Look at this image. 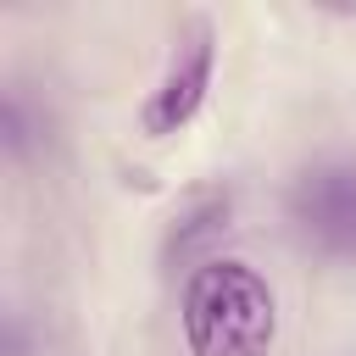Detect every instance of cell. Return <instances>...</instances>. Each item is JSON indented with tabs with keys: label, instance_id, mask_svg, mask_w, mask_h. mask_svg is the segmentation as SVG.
<instances>
[{
	"label": "cell",
	"instance_id": "obj_1",
	"mask_svg": "<svg viewBox=\"0 0 356 356\" xmlns=\"http://www.w3.org/2000/svg\"><path fill=\"white\" fill-rule=\"evenodd\" d=\"M178 328L189 356H273L278 295L250 261L211 256L178 284Z\"/></svg>",
	"mask_w": 356,
	"mask_h": 356
},
{
	"label": "cell",
	"instance_id": "obj_2",
	"mask_svg": "<svg viewBox=\"0 0 356 356\" xmlns=\"http://www.w3.org/2000/svg\"><path fill=\"white\" fill-rule=\"evenodd\" d=\"M278 206L300 256L356 273V150H317L295 161Z\"/></svg>",
	"mask_w": 356,
	"mask_h": 356
},
{
	"label": "cell",
	"instance_id": "obj_3",
	"mask_svg": "<svg viewBox=\"0 0 356 356\" xmlns=\"http://www.w3.org/2000/svg\"><path fill=\"white\" fill-rule=\"evenodd\" d=\"M211 78H217V22L211 17H189L172 33V50H167L156 83L139 100V134L145 139L184 134L200 117V106L211 95Z\"/></svg>",
	"mask_w": 356,
	"mask_h": 356
},
{
	"label": "cell",
	"instance_id": "obj_4",
	"mask_svg": "<svg viewBox=\"0 0 356 356\" xmlns=\"http://www.w3.org/2000/svg\"><path fill=\"white\" fill-rule=\"evenodd\" d=\"M228 222H234V189H200V195H189V200L172 211L167 239H161L167 273L189 278L200 261H211V256H217V239L228 234Z\"/></svg>",
	"mask_w": 356,
	"mask_h": 356
},
{
	"label": "cell",
	"instance_id": "obj_5",
	"mask_svg": "<svg viewBox=\"0 0 356 356\" xmlns=\"http://www.w3.org/2000/svg\"><path fill=\"white\" fill-rule=\"evenodd\" d=\"M44 145H50V117H44V106L28 95V83H6V89H0V156H6L11 167H28Z\"/></svg>",
	"mask_w": 356,
	"mask_h": 356
},
{
	"label": "cell",
	"instance_id": "obj_6",
	"mask_svg": "<svg viewBox=\"0 0 356 356\" xmlns=\"http://www.w3.org/2000/svg\"><path fill=\"white\" fill-rule=\"evenodd\" d=\"M44 345H39V334H33V323H28V312L22 306H6V317H0V356H39Z\"/></svg>",
	"mask_w": 356,
	"mask_h": 356
}]
</instances>
